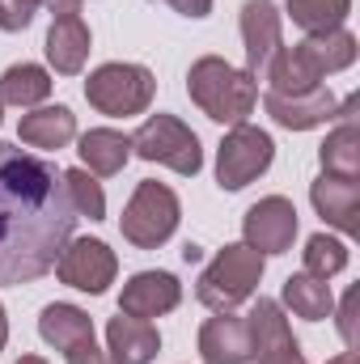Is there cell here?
Listing matches in <instances>:
<instances>
[{
    "mask_svg": "<svg viewBox=\"0 0 360 364\" xmlns=\"http://www.w3.org/2000/svg\"><path fill=\"white\" fill-rule=\"evenodd\" d=\"M77 220L55 161L0 144V288L55 272Z\"/></svg>",
    "mask_w": 360,
    "mask_h": 364,
    "instance_id": "cell-1",
    "label": "cell"
},
{
    "mask_svg": "<svg viewBox=\"0 0 360 364\" xmlns=\"http://www.w3.org/2000/svg\"><path fill=\"white\" fill-rule=\"evenodd\" d=\"M186 93L191 102L212 119V123H225V127H238L255 114V102H259V81L246 73V68H233L225 64L221 55H203L191 64L186 73Z\"/></svg>",
    "mask_w": 360,
    "mask_h": 364,
    "instance_id": "cell-2",
    "label": "cell"
},
{
    "mask_svg": "<svg viewBox=\"0 0 360 364\" xmlns=\"http://www.w3.org/2000/svg\"><path fill=\"white\" fill-rule=\"evenodd\" d=\"M263 267H268L263 255L250 250L246 242L216 250V259L199 272V284H195L199 305H208V309H216V314L238 309L242 301L255 296V288H259V279H263Z\"/></svg>",
    "mask_w": 360,
    "mask_h": 364,
    "instance_id": "cell-3",
    "label": "cell"
},
{
    "mask_svg": "<svg viewBox=\"0 0 360 364\" xmlns=\"http://www.w3.org/2000/svg\"><path fill=\"white\" fill-rule=\"evenodd\" d=\"M179 216H182L179 195H174L166 182L144 178L136 191H132L119 229H123V237H127L136 250H157V246H166V242L174 237Z\"/></svg>",
    "mask_w": 360,
    "mask_h": 364,
    "instance_id": "cell-4",
    "label": "cell"
},
{
    "mask_svg": "<svg viewBox=\"0 0 360 364\" xmlns=\"http://www.w3.org/2000/svg\"><path fill=\"white\" fill-rule=\"evenodd\" d=\"M153 90H157V81L144 64H102L85 81L90 106L97 114H110V119L144 114L149 102H153Z\"/></svg>",
    "mask_w": 360,
    "mask_h": 364,
    "instance_id": "cell-5",
    "label": "cell"
},
{
    "mask_svg": "<svg viewBox=\"0 0 360 364\" xmlns=\"http://www.w3.org/2000/svg\"><path fill=\"white\" fill-rule=\"evenodd\" d=\"M132 153L144 157V161H157V166H170L174 174H199L203 170V149H199V136L174 119V114H149L136 136H132Z\"/></svg>",
    "mask_w": 360,
    "mask_h": 364,
    "instance_id": "cell-6",
    "label": "cell"
},
{
    "mask_svg": "<svg viewBox=\"0 0 360 364\" xmlns=\"http://www.w3.org/2000/svg\"><path fill=\"white\" fill-rule=\"evenodd\" d=\"M271 157H275V144H271V136L263 127H250V123L229 127V136L216 149V182H221V191L250 186L259 174H268Z\"/></svg>",
    "mask_w": 360,
    "mask_h": 364,
    "instance_id": "cell-7",
    "label": "cell"
},
{
    "mask_svg": "<svg viewBox=\"0 0 360 364\" xmlns=\"http://www.w3.org/2000/svg\"><path fill=\"white\" fill-rule=\"evenodd\" d=\"M55 275H60V284H68L77 292L102 296L115 284V275H119V259L97 237H68V246L55 259Z\"/></svg>",
    "mask_w": 360,
    "mask_h": 364,
    "instance_id": "cell-8",
    "label": "cell"
},
{
    "mask_svg": "<svg viewBox=\"0 0 360 364\" xmlns=\"http://www.w3.org/2000/svg\"><path fill=\"white\" fill-rule=\"evenodd\" d=\"M38 335L55 352H64L68 364H106L97 339H93V318L85 309H77V305H64V301L47 305L38 314Z\"/></svg>",
    "mask_w": 360,
    "mask_h": 364,
    "instance_id": "cell-9",
    "label": "cell"
},
{
    "mask_svg": "<svg viewBox=\"0 0 360 364\" xmlns=\"http://www.w3.org/2000/svg\"><path fill=\"white\" fill-rule=\"evenodd\" d=\"M246 331H250V360L255 364H305L292 331H288V318L280 309V301L259 296L246 314Z\"/></svg>",
    "mask_w": 360,
    "mask_h": 364,
    "instance_id": "cell-10",
    "label": "cell"
},
{
    "mask_svg": "<svg viewBox=\"0 0 360 364\" xmlns=\"http://www.w3.org/2000/svg\"><path fill=\"white\" fill-rule=\"evenodd\" d=\"M242 237H246V246L259 250L263 259L292 250V237H297V208H292V199H284V195L259 199V203L242 216Z\"/></svg>",
    "mask_w": 360,
    "mask_h": 364,
    "instance_id": "cell-11",
    "label": "cell"
},
{
    "mask_svg": "<svg viewBox=\"0 0 360 364\" xmlns=\"http://www.w3.org/2000/svg\"><path fill=\"white\" fill-rule=\"evenodd\" d=\"M242 43H246V73L259 81L284 47V21L271 0H246L242 4Z\"/></svg>",
    "mask_w": 360,
    "mask_h": 364,
    "instance_id": "cell-12",
    "label": "cell"
},
{
    "mask_svg": "<svg viewBox=\"0 0 360 364\" xmlns=\"http://www.w3.org/2000/svg\"><path fill=\"white\" fill-rule=\"evenodd\" d=\"M182 301V284L179 275L170 272H136L123 284V296H119V314L127 318H162L170 309H179Z\"/></svg>",
    "mask_w": 360,
    "mask_h": 364,
    "instance_id": "cell-13",
    "label": "cell"
},
{
    "mask_svg": "<svg viewBox=\"0 0 360 364\" xmlns=\"http://www.w3.org/2000/svg\"><path fill=\"white\" fill-rule=\"evenodd\" d=\"M263 106H268L271 123L288 127V132H309V127H322L331 119H339V97L331 90H314V93H297V97H284V93H263Z\"/></svg>",
    "mask_w": 360,
    "mask_h": 364,
    "instance_id": "cell-14",
    "label": "cell"
},
{
    "mask_svg": "<svg viewBox=\"0 0 360 364\" xmlns=\"http://www.w3.org/2000/svg\"><path fill=\"white\" fill-rule=\"evenodd\" d=\"M250 331H246V318H238L233 309L229 314H216L199 326V360L203 364H250Z\"/></svg>",
    "mask_w": 360,
    "mask_h": 364,
    "instance_id": "cell-15",
    "label": "cell"
},
{
    "mask_svg": "<svg viewBox=\"0 0 360 364\" xmlns=\"http://www.w3.org/2000/svg\"><path fill=\"white\" fill-rule=\"evenodd\" d=\"M162 352V335L144 318H110L106 322V364H149Z\"/></svg>",
    "mask_w": 360,
    "mask_h": 364,
    "instance_id": "cell-16",
    "label": "cell"
},
{
    "mask_svg": "<svg viewBox=\"0 0 360 364\" xmlns=\"http://www.w3.org/2000/svg\"><path fill=\"white\" fill-rule=\"evenodd\" d=\"M309 199H314V212L327 225H335L348 237L360 233V182L356 178H331V174H322L309 186Z\"/></svg>",
    "mask_w": 360,
    "mask_h": 364,
    "instance_id": "cell-17",
    "label": "cell"
},
{
    "mask_svg": "<svg viewBox=\"0 0 360 364\" xmlns=\"http://www.w3.org/2000/svg\"><path fill=\"white\" fill-rule=\"evenodd\" d=\"M90 60V26L81 13H60L47 30V64L60 77H77Z\"/></svg>",
    "mask_w": 360,
    "mask_h": 364,
    "instance_id": "cell-18",
    "label": "cell"
},
{
    "mask_svg": "<svg viewBox=\"0 0 360 364\" xmlns=\"http://www.w3.org/2000/svg\"><path fill=\"white\" fill-rule=\"evenodd\" d=\"M17 136L30 149H64L77 140V114L68 106H38V110L21 114Z\"/></svg>",
    "mask_w": 360,
    "mask_h": 364,
    "instance_id": "cell-19",
    "label": "cell"
},
{
    "mask_svg": "<svg viewBox=\"0 0 360 364\" xmlns=\"http://www.w3.org/2000/svg\"><path fill=\"white\" fill-rule=\"evenodd\" d=\"M81 170H90V174H102V178H115V174H123V166H127V157H132V136H123V132H115V127H93L81 136Z\"/></svg>",
    "mask_w": 360,
    "mask_h": 364,
    "instance_id": "cell-20",
    "label": "cell"
},
{
    "mask_svg": "<svg viewBox=\"0 0 360 364\" xmlns=\"http://www.w3.org/2000/svg\"><path fill=\"white\" fill-rule=\"evenodd\" d=\"M280 296H284V305H288L297 318H305V322H322V318H331V309H335L331 284L318 279V275H309V272L288 275Z\"/></svg>",
    "mask_w": 360,
    "mask_h": 364,
    "instance_id": "cell-21",
    "label": "cell"
},
{
    "mask_svg": "<svg viewBox=\"0 0 360 364\" xmlns=\"http://www.w3.org/2000/svg\"><path fill=\"white\" fill-rule=\"evenodd\" d=\"M318 161H322V174L331 178H360V132L352 119H344L327 144L318 149Z\"/></svg>",
    "mask_w": 360,
    "mask_h": 364,
    "instance_id": "cell-22",
    "label": "cell"
},
{
    "mask_svg": "<svg viewBox=\"0 0 360 364\" xmlns=\"http://www.w3.org/2000/svg\"><path fill=\"white\" fill-rule=\"evenodd\" d=\"M51 97V73L38 64H13L0 77V102L9 106H38Z\"/></svg>",
    "mask_w": 360,
    "mask_h": 364,
    "instance_id": "cell-23",
    "label": "cell"
},
{
    "mask_svg": "<svg viewBox=\"0 0 360 364\" xmlns=\"http://www.w3.org/2000/svg\"><path fill=\"white\" fill-rule=\"evenodd\" d=\"M284 9L305 34H322V30H339L348 21L352 0H284Z\"/></svg>",
    "mask_w": 360,
    "mask_h": 364,
    "instance_id": "cell-24",
    "label": "cell"
},
{
    "mask_svg": "<svg viewBox=\"0 0 360 364\" xmlns=\"http://www.w3.org/2000/svg\"><path fill=\"white\" fill-rule=\"evenodd\" d=\"M301 263H305V272L309 275L331 279V275H339L344 267H348V246H344L339 237L314 233V237L305 242V250H301Z\"/></svg>",
    "mask_w": 360,
    "mask_h": 364,
    "instance_id": "cell-25",
    "label": "cell"
},
{
    "mask_svg": "<svg viewBox=\"0 0 360 364\" xmlns=\"http://www.w3.org/2000/svg\"><path fill=\"white\" fill-rule=\"evenodd\" d=\"M64 191H68V199H73V208H77V216H90V220H102L106 216V195H102V186L93 182L90 170H64Z\"/></svg>",
    "mask_w": 360,
    "mask_h": 364,
    "instance_id": "cell-26",
    "label": "cell"
},
{
    "mask_svg": "<svg viewBox=\"0 0 360 364\" xmlns=\"http://www.w3.org/2000/svg\"><path fill=\"white\" fill-rule=\"evenodd\" d=\"M38 4H43V0H0V30H4V34L26 30V26L34 21Z\"/></svg>",
    "mask_w": 360,
    "mask_h": 364,
    "instance_id": "cell-27",
    "label": "cell"
},
{
    "mask_svg": "<svg viewBox=\"0 0 360 364\" xmlns=\"http://www.w3.org/2000/svg\"><path fill=\"white\" fill-rule=\"evenodd\" d=\"M339 335H344L348 352H356V288L339 301Z\"/></svg>",
    "mask_w": 360,
    "mask_h": 364,
    "instance_id": "cell-28",
    "label": "cell"
},
{
    "mask_svg": "<svg viewBox=\"0 0 360 364\" xmlns=\"http://www.w3.org/2000/svg\"><path fill=\"white\" fill-rule=\"evenodd\" d=\"M166 4L182 17H208L212 13V0H166Z\"/></svg>",
    "mask_w": 360,
    "mask_h": 364,
    "instance_id": "cell-29",
    "label": "cell"
},
{
    "mask_svg": "<svg viewBox=\"0 0 360 364\" xmlns=\"http://www.w3.org/2000/svg\"><path fill=\"white\" fill-rule=\"evenodd\" d=\"M43 4H47L55 17H60V13H81V0H43Z\"/></svg>",
    "mask_w": 360,
    "mask_h": 364,
    "instance_id": "cell-30",
    "label": "cell"
},
{
    "mask_svg": "<svg viewBox=\"0 0 360 364\" xmlns=\"http://www.w3.org/2000/svg\"><path fill=\"white\" fill-rule=\"evenodd\" d=\"M199 255H203V250H199V246H191V242H186V246H182V259H186V263H199Z\"/></svg>",
    "mask_w": 360,
    "mask_h": 364,
    "instance_id": "cell-31",
    "label": "cell"
},
{
    "mask_svg": "<svg viewBox=\"0 0 360 364\" xmlns=\"http://www.w3.org/2000/svg\"><path fill=\"white\" fill-rule=\"evenodd\" d=\"M4 343H9V318H4V305H0V352H4Z\"/></svg>",
    "mask_w": 360,
    "mask_h": 364,
    "instance_id": "cell-32",
    "label": "cell"
},
{
    "mask_svg": "<svg viewBox=\"0 0 360 364\" xmlns=\"http://www.w3.org/2000/svg\"><path fill=\"white\" fill-rule=\"evenodd\" d=\"M327 364H356V352H339L335 360H327Z\"/></svg>",
    "mask_w": 360,
    "mask_h": 364,
    "instance_id": "cell-33",
    "label": "cell"
},
{
    "mask_svg": "<svg viewBox=\"0 0 360 364\" xmlns=\"http://www.w3.org/2000/svg\"><path fill=\"white\" fill-rule=\"evenodd\" d=\"M17 364H47V360H43V356H21Z\"/></svg>",
    "mask_w": 360,
    "mask_h": 364,
    "instance_id": "cell-34",
    "label": "cell"
},
{
    "mask_svg": "<svg viewBox=\"0 0 360 364\" xmlns=\"http://www.w3.org/2000/svg\"><path fill=\"white\" fill-rule=\"evenodd\" d=\"M0 123H4V102H0Z\"/></svg>",
    "mask_w": 360,
    "mask_h": 364,
    "instance_id": "cell-35",
    "label": "cell"
}]
</instances>
